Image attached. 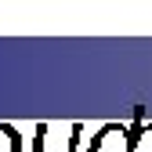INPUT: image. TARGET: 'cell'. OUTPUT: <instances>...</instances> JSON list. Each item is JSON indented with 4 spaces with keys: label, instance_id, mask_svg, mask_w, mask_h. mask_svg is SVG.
Returning <instances> with one entry per match:
<instances>
[{
    "label": "cell",
    "instance_id": "4",
    "mask_svg": "<svg viewBox=\"0 0 152 152\" xmlns=\"http://www.w3.org/2000/svg\"><path fill=\"white\" fill-rule=\"evenodd\" d=\"M0 152H22V134L11 123H0Z\"/></svg>",
    "mask_w": 152,
    "mask_h": 152
},
{
    "label": "cell",
    "instance_id": "2",
    "mask_svg": "<svg viewBox=\"0 0 152 152\" xmlns=\"http://www.w3.org/2000/svg\"><path fill=\"white\" fill-rule=\"evenodd\" d=\"M87 152H130V127L123 123H105L94 130Z\"/></svg>",
    "mask_w": 152,
    "mask_h": 152
},
{
    "label": "cell",
    "instance_id": "3",
    "mask_svg": "<svg viewBox=\"0 0 152 152\" xmlns=\"http://www.w3.org/2000/svg\"><path fill=\"white\" fill-rule=\"evenodd\" d=\"M130 152H152V123H145V109H134V123H130Z\"/></svg>",
    "mask_w": 152,
    "mask_h": 152
},
{
    "label": "cell",
    "instance_id": "1",
    "mask_svg": "<svg viewBox=\"0 0 152 152\" xmlns=\"http://www.w3.org/2000/svg\"><path fill=\"white\" fill-rule=\"evenodd\" d=\"M83 141V123H36L33 152H76Z\"/></svg>",
    "mask_w": 152,
    "mask_h": 152
}]
</instances>
